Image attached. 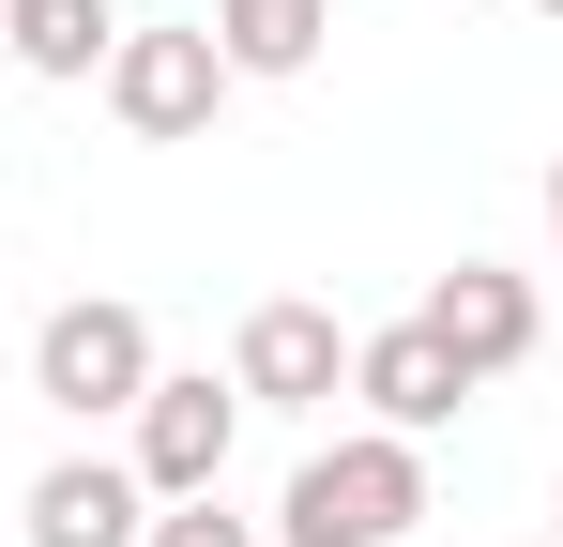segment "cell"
Here are the masks:
<instances>
[{"mask_svg":"<svg viewBox=\"0 0 563 547\" xmlns=\"http://www.w3.org/2000/svg\"><path fill=\"white\" fill-rule=\"evenodd\" d=\"M427 517V442H396V426H351V442H320L289 471L275 502V547H396Z\"/></svg>","mask_w":563,"mask_h":547,"instance_id":"obj_1","label":"cell"},{"mask_svg":"<svg viewBox=\"0 0 563 547\" xmlns=\"http://www.w3.org/2000/svg\"><path fill=\"white\" fill-rule=\"evenodd\" d=\"M213 107H229L213 31H153V15H122V46H107V122L153 137V153H184V137H213Z\"/></svg>","mask_w":563,"mask_h":547,"instance_id":"obj_2","label":"cell"},{"mask_svg":"<svg viewBox=\"0 0 563 547\" xmlns=\"http://www.w3.org/2000/svg\"><path fill=\"white\" fill-rule=\"evenodd\" d=\"M31 395H46V411H77V426L137 411V395H153V320H137V304H107V289H77V304L31 335Z\"/></svg>","mask_w":563,"mask_h":547,"instance_id":"obj_3","label":"cell"},{"mask_svg":"<svg viewBox=\"0 0 563 547\" xmlns=\"http://www.w3.org/2000/svg\"><path fill=\"white\" fill-rule=\"evenodd\" d=\"M122 426H137V456H122V471H137L153 502H198V487H229V442H244V395H229L213 365H198V380H168V365H153V395H137Z\"/></svg>","mask_w":563,"mask_h":547,"instance_id":"obj_4","label":"cell"},{"mask_svg":"<svg viewBox=\"0 0 563 547\" xmlns=\"http://www.w3.org/2000/svg\"><path fill=\"white\" fill-rule=\"evenodd\" d=\"M411 320L442 335V365H457L472 395H487V380H518V365H533V335H549L533 274H503V259H457L442 289H427V304H411Z\"/></svg>","mask_w":563,"mask_h":547,"instance_id":"obj_5","label":"cell"},{"mask_svg":"<svg viewBox=\"0 0 563 547\" xmlns=\"http://www.w3.org/2000/svg\"><path fill=\"white\" fill-rule=\"evenodd\" d=\"M229 395H244V411H335V395H351L335 304H260V320L229 335Z\"/></svg>","mask_w":563,"mask_h":547,"instance_id":"obj_6","label":"cell"},{"mask_svg":"<svg viewBox=\"0 0 563 547\" xmlns=\"http://www.w3.org/2000/svg\"><path fill=\"white\" fill-rule=\"evenodd\" d=\"M351 395H366V426H396V442H427V426H457V411H472V380L442 365V335H427V320L351 335Z\"/></svg>","mask_w":563,"mask_h":547,"instance_id":"obj_7","label":"cell"},{"mask_svg":"<svg viewBox=\"0 0 563 547\" xmlns=\"http://www.w3.org/2000/svg\"><path fill=\"white\" fill-rule=\"evenodd\" d=\"M153 533V487L122 471V456H62V471H31V547H137Z\"/></svg>","mask_w":563,"mask_h":547,"instance_id":"obj_8","label":"cell"},{"mask_svg":"<svg viewBox=\"0 0 563 547\" xmlns=\"http://www.w3.org/2000/svg\"><path fill=\"white\" fill-rule=\"evenodd\" d=\"M198 31H213L229 77H305V62L335 46V0H213Z\"/></svg>","mask_w":563,"mask_h":547,"instance_id":"obj_9","label":"cell"},{"mask_svg":"<svg viewBox=\"0 0 563 547\" xmlns=\"http://www.w3.org/2000/svg\"><path fill=\"white\" fill-rule=\"evenodd\" d=\"M0 46H15V77L77 91V77H107V46H122V15H107V0H0Z\"/></svg>","mask_w":563,"mask_h":547,"instance_id":"obj_10","label":"cell"},{"mask_svg":"<svg viewBox=\"0 0 563 547\" xmlns=\"http://www.w3.org/2000/svg\"><path fill=\"white\" fill-rule=\"evenodd\" d=\"M137 547H260V517H229V487H198V502H153Z\"/></svg>","mask_w":563,"mask_h":547,"instance_id":"obj_11","label":"cell"},{"mask_svg":"<svg viewBox=\"0 0 563 547\" xmlns=\"http://www.w3.org/2000/svg\"><path fill=\"white\" fill-rule=\"evenodd\" d=\"M549 228H563V168H549Z\"/></svg>","mask_w":563,"mask_h":547,"instance_id":"obj_12","label":"cell"},{"mask_svg":"<svg viewBox=\"0 0 563 547\" xmlns=\"http://www.w3.org/2000/svg\"><path fill=\"white\" fill-rule=\"evenodd\" d=\"M533 15H563V0H533Z\"/></svg>","mask_w":563,"mask_h":547,"instance_id":"obj_13","label":"cell"},{"mask_svg":"<svg viewBox=\"0 0 563 547\" xmlns=\"http://www.w3.org/2000/svg\"><path fill=\"white\" fill-rule=\"evenodd\" d=\"M0 365H15V335H0Z\"/></svg>","mask_w":563,"mask_h":547,"instance_id":"obj_14","label":"cell"}]
</instances>
